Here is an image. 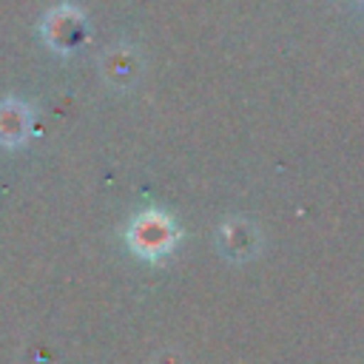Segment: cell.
<instances>
[{"mask_svg": "<svg viewBox=\"0 0 364 364\" xmlns=\"http://www.w3.org/2000/svg\"><path fill=\"white\" fill-rule=\"evenodd\" d=\"M134 250L145 259H159L165 256L173 242H176V233H173V225L159 216V213H145L139 216L134 225H131V233H128Z\"/></svg>", "mask_w": 364, "mask_h": 364, "instance_id": "cell-1", "label": "cell"}, {"mask_svg": "<svg viewBox=\"0 0 364 364\" xmlns=\"http://www.w3.org/2000/svg\"><path fill=\"white\" fill-rule=\"evenodd\" d=\"M28 134V111L20 102H0V142L17 145Z\"/></svg>", "mask_w": 364, "mask_h": 364, "instance_id": "cell-2", "label": "cell"}]
</instances>
